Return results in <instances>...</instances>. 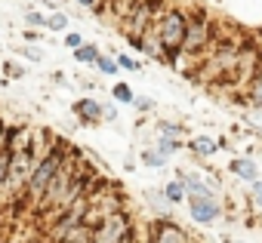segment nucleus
<instances>
[{
	"instance_id": "nucleus-8",
	"label": "nucleus",
	"mask_w": 262,
	"mask_h": 243,
	"mask_svg": "<svg viewBox=\"0 0 262 243\" xmlns=\"http://www.w3.org/2000/svg\"><path fill=\"white\" fill-rule=\"evenodd\" d=\"M145 243H194V237L188 234L185 225H179L173 215L164 218H151L145 228Z\"/></svg>"
},
{
	"instance_id": "nucleus-12",
	"label": "nucleus",
	"mask_w": 262,
	"mask_h": 243,
	"mask_svg": "<svg viewBox=\"0 0 262 243\" xmlns=\"http://www.w3.org/2000/svg\"><path fill=\"white\" fill-rule=\"evenodd\" d=\"M244 102H247V108L262 111V62H259V68L250 74V80L244 83Z\"/></svg>"
},
{
	"instance_id": "nucleus-13",
	"label": "nucleus",
	"mask_w": 262,
	"mask_h": 243,
	"mask_svg": "<svg viewBox=\"0 0 262 243\" xmlns=\"http://www.w3.org/2000/svg\"><path fill=\"white\" fill-rule=\"evenodd\" d=\"M145 203H148V206H151V209L158 212L155 218L173 215V209H176V206H173V203H170V200L164 197V191H161V188H148V191H145Z\"/></svg>"
},
{
	"instance_id": "nucleus-30",
	"label": "nucleus",
	"mask_w": 262,
	"mask_h": 243,
	"mask_svg": "<svg viewBox=\"0 0 262 243\" xmlns=\"http://www.w3.org/2000/svg\"><path fill=\"white\" fill-rule=\"evenodd\" d=\"M83 43H86V40H83L77 31H68V34H65V46H68V50H77V46H83Z\"/></svg>"
},
{
	"instance_id": "nucleus-32",
	"label": "nucleus",
	"mask_w": 262,
	"mask_h": 243,
	"mask_svg": "<svg viewBox=\"0 0 262 243\" xmlns=\"http://www.w3.org/2000/svg\"><path fill=\"white\" fill-rule=\"evenodd\" d=\"M53 83H56V86H68V80H65V71H53Z\"/></svg>"
},
{
	"instance_id": "nucleus-33",
	"label": "nucleus",
	"mask_w": 262,
	"mask_h": 243,
	"mask_svg": "<svg viewBox=\"0 0 262 243\" xmlns=\"http://www.w3.org/2000/svg\"><path fill=\"white\" fill-rule=\"evenodd\" d=\"M7 127H10V124H7V120H4V117H0V151H4V139H7Z\"/></svg>"
},
{
	"instance_id": "nucleus-25",
	"label": "nucleus",
	"mask_w": 262,
	"mask_h": 243,
	"mask_svg": "<svg viewBox=\"0 0 262 243\" xmlns=\"http://www.w3.org/2000/svg\"><path fill=\"white\" fill-rule=\"evenodd\" d=\"M114 62H117V68H123V71H129V74H139V71H142V62L133 59V56H126V53H117Z\"/></svg>"
},
{
	"instance_id": "nucleus-24",
	"label": "nucleus",
	"mask_w": 262,
	"mask_h": 243,
	"mask_svg": "<svg viewBox=\"0 0 262 243\" xmlns=\"http://www.w3.org/2000/svg\"><path fill=\"white\" fill-rule=\"evenodd\" d=\"M0 71H4L10 80H22V77L28 74V71H25V65H22V62H16V59H7L4 65H0Z\"/></svg>"
},
{
	"instance_id": "nucleus-26",
	"label": "nucleus",
	"mask_w": 262,
	"mask_h": 243,
	"mask_svg": "<svg viewBox=\"0 0 262 243\" xmlns=\"http://www.w3.org/2000/svg\"><path fill=\"white\" fill-rule=\"evenodd\" d=\"M10 157H13V151H0V194H4V185H7V173H10Z\"/></svg>"
},
{
	"instance_id": "nucleus-14",
	"label": "nucleus",
	"mask_w": 262,
	"mask_h": 243,
	"mask_svg": "<svg viewBox=\"0 0 262 243\" xmlns=\"http://www.w3.org/2000/svg\"><path fill=\"white\" fill-rule=\"evenodd\" d=\"M139 160H142V166H148V169H164L170 160L155 148V145H145V148H139Z\"/></svg>"
},
{
	"instance_id": "nucleus-10",
	"label": "nucleus",
	"mask_w": 262,
	"mask_h": 243,
	"mask_svg": "<svg viewBox=\"0 0 262 243\" xmlns=\"http://www.w3.org/2000/svg\"><path fill=\"white\" fill-rule=\"evenodd\" d=\"M185 151H191L194 160H210V157H216V151H219V139H213V136H207V133L188 136V139H185Z\"/></svg>"
},
{
	"instance_id": "nucleus-1",
	"label": "nucleus",
	"mask_w": 262,
	"mask_h": 243,
	"mask_svg": "<svg viewBox=\"0 0 262 243\" xmlns=\"http://www.w3.org/2000/svg\"><path fill=\"white\" fill-rule=\"evenodd\" d=\"M71 145L65 142V139H50L47 145H43V151H40V157H37V163H34V173H31V179H28V188H25V206H40V200H43V194H47V188H50V182L56 179V173L65 166V160L71 157Z\"/></svg>"
},
{
	"instance_id": "nucleus-34",
	"label": "nucleus",
	"mask_w": 262,
	"mask_h": 243,
	"mask_svg": "<svg viewBox=\"0 0 262 243\" xmlns=\"http://www.w3.org/2000/svg\"><path fill=\"white\" fill-rule=\"evenodd\" d=\"M222 243H250V240H241V237H222Z\"/></svg>"
},
{
	"instance_id": "nucleus-16",
	"label": "nucleus",
	"mask_w": 262,
	"mask_h": 243,
	"mask_svg": "<svg viewBox=\"0 0 262 243\" xmlns=\"http://www.w3.org/2000/svg\"><path fill=\"white\" fill-rule=\"evenodd\" d=\"M71 56H74V62L77 65H96V59L102 56V50H99V43H83V46H77V50H71Z\"/></svg>"
},
{
	"instance_id": "nucleus-22",
	"label": "nucleus",
	"mask_w": 262,
	"mask_h": 243,
	"mask_svg": "<svg viewBox=\"0 0 262 243\" xmlns=\"http://www.w3.org/2000/svg\"><path fill=\"white\" fill-rule=\"evenodd\" d=\"M22 22H25V28H34V31H47V13H40V10H25Z\"/></svg>"
},
{
	"instance_id": "nucleus-2",
	"label": "nucleus",
	"mask_w": 262,
	"mask_h": 243,
	"mask_svg": "<svg viewBox=\"0 0 262 243\" xmlns=\"http://www.w3.org/2000/svg\"><path fill=\"white\" fill-rule=\"evenodd\" d=\"M185 31H188V10L182 7H167L155 28H151V37L158 40V50H161V62L170 65V68H179L182 62V46H185Z\"/></svg>"
},
{
	"instance_id": "nucleus-9",
	"label": "nucleus",
	"mask_w": 262,
	"mask_h": 243,
	"mask_svg": "<svg viewBox=\"0 0 262 243\" xmlns=\"http://www.w3.org/2000/svg\"><path fill=\"white\" fill-rule=\"evenodd\" d=\"M71 111H74V117H77L80 127H99V124H105V120H102V99H96V95L74 99Z\"/></svg>"
},
{
	"instance_id": "nucleus-23",
	"label": "nucleus",
	"mask_w": 262,
	"mask_h": 243,
	"mask_svg": "<svg viewBox=\"0 0 262 243\" xmlns=\"http://www.w3.org/2000/svg\"><path fill=\"white\" fill-rule=\"evenodd\" d=\"M96 71H99L102 77H114V74H117L120 68H117V62H114V56H105V53H102V56L96 59Z\"/></svg>"
},
{
	"instance_id": "nucleus-4",
	"label": "nucleus",
	"mask_w": 262,
	"mask_h": 243,
	"mask_svg": "<svg viewBox=\"0 0 262 243\" xmlns=\"http://www.w3.org/2000/svg\"><path fill=\"white\" fill-rule=\"evenodd\" d=\"M216 40V25L207 16L204 7H191L188 10V31H185V46H182V59H204L207 50Z\"/></svg>"
},
{
	"instance_id": "nucleus-28",
	"label": "nucleus",
	"mask_w": 262,
	"mask_h": 243,
	"mask_svg": "<svg viewBox=\"0 0 262 243\" xmlns=\"http://www.w3.org/2000/svg\"><path fill=\"white\" fill-rule=\"evenodd\" d=\"M102 120L105 124H117V102H102Z\"/></svg>"
},
{
	"instance_id": "nucleus-18",
	"label": "nucleus",
	"mask_w": 262,
	"mask_h": 243,
	"mask_svg": "<svg viewBox=\"0 0 262 243\" xmlns=\"http://www.w3.org/2000/svg\"><path fill=\"white\" fill-rule=\"evenodd\" d=\"M47 31H53V34H68V31H71V19H68L62 10L47 13Z\"/></svg>"
},
{
	"instance_id": "nucleus-17",
	"label": "nucleus",
	"mask_w": 262,
	"mask_h": 243,
	"mask_svg": "<svg viewBox=\"0 0 262 243\" xmlns=\"http://www.w3.org/2000/svg\"><path fill=\"white\" fill-rule=\"evenodd\" d=\"M155 148H158L167 160H173L179 151H185V139H167V136H158V139H155Z\"/></svg>"
},
{
	"instance_id": "nucleus-27",
	"label": "nucleus",
	"mask_w": 262,
	"mask_h": 243,
	"mask_svg": "<svg viewBox=\"0 0 262 243\" xmlns=\"http://www.w3.org/2000/svg\"><path fill=\"white\" fill-rule=\"evenodd\" d=\"M133 108H136L139 114H151V111H155V99H151V95H136V99H133Z\"/></svg>"
},
{
	"instance_id": "nucleus-20",
	"label": "nucleus",
	"mask_w": 262,
	"mask_h": 243,
	"mask_svg": "<svg viewBox=\"0 0 262 243\" xmlns=\"http://www.w3.org/2000/svg\"><path fill=\"white\" fill-rule=\"evenodd\" d=\"M161 191H164V197H167V200H170L173 206L185 203V185H182L179 179H170V182H167V185H164Z\"/></svg>"
},
{
	"instance_id": "nucleus-5",
	"label": "nucleus",
	"mask_w": 262,
	"mask_h": 243,
	"mask_svg": "<svg viewBox=\"0 0 262 243\" xmlns=\"http://www.w3.org/2000/svg\"><path fill=\"white\" fill-rule=\"evenodd\" d=\"M136 237V218L129 209H117V212H108L102 215L96 225H93V234H90V243H126Z\"/></svg>"
},
{
	"instance_id": "nucleus-15",
	"label": "nucleus",
	"mask_w": 262,
	"mask_h": 243,
	"mask_svg": "<svg viewBox=\"0 0 262 243\" xmlns=\"http://www.w3.org/2000/svg\"><path fill=\"white\" fill-rule=\"evenodd\" d=\"M155 130H158V136H167V139H188L185 124H176V120H158Z\"/></svg>"
},
{
	"instance_id": "nucleus-29",
	"label": "nucleus",
	"mask_w": 262,
	"mask_h": 243,
	"mask_svg": "<svg viewBox=\"0 0 262 243\" xmlns=\"http://www.w3.org/2000/svg\"><path fill=\"white\" fill-rule=\"evenodd\" d=\"M250 203H253L256 209H262V179H256V182L250 185Z\"/></svg>"
},
{
	"instance_id": "nucleus-19",
	"label": "nucleus",
	"mask_w": 262,
	"mask_h": 243,
	"mask_svg": "<svg viewBox=\"0 0 262 243\" xmlns=\"http://www.w3.org/2000/svg\"><path fill=\"white\" fill-rule=\"evenodd\" d=\"M111 99H114L117 105H133V99H136V89L129 86V83H123V80H117V83L111 86Z\"/></svg>"
},
{
	"instance_id": "nucleus-31",
	"label": "nucleus",
	"mask_w": 262,
	"mask_h": 243,
	"mask_svg": "<svg viewBox=\"0 0 262 243\" xmlns=\"http://www.w3.org/2000/svg\"><path fill=\"white\" fill-rule=\"evenodd\" d=\"M74 4H77V7H83V10H90V13H93V10H96V7H99V4H102V0H74Z\"/></svg>"
},
{
	"instance_id": "nucleus-21",
	"label": "nucleus",
	"mask_w": 262,
	"mask_h": 243,
	"mask_svg": "<svg viewBox=\"0 0 262 243\" xmlns=\"http://www.w3.org/2000/svg\"><path fill=\"white\" fill-rule=\"evenodd\" d=\"M19 56H22L25 62H31V65H40V62L47 59L43 46H37V43H22V46H19Z\"/></svg>"
},
{
	"instance_id": "nucleus-11",
	"label": "nucleus",
	"mask_w": 262,
	"mask_h": 243,
	"mask_svg": "<svg viewBox=\"0 0 262 243\" xmlns=\"http://www.w3.org/2000/svg\"><path fill=\"white\" fill-rule=\"evenodd\" d=\"M228 173H231L237 182H247V185H253L256 179H262V176H259V163H256L253 157H231V160H228Z\"/></svg>"
},
{
	"instance_id": "nucleus-3",
	"label": "nucleus",
	"mask_w": 262,
	"mask_h": 243,
	"mask_svg": "<svg viewBox=\"0 0 262 243\" xmlns=\"http://www.w3.org/2000/svg\"><path fill=\"white\" fill-rule=\"evenodd\" d=\"M53 139V136H50ZM40 145L37 142H28L25 148H19V151H13V157H10V173H7V185H4V194H0V200L4 203H19V200H25V188H28V179H31V173H34V163H37V157H40Z\"/></svg>"
},
{
	"instance_id": "nucleus-6",
	"label": "nucleus",
	"mask_w": 262,
	"mask_h": 243,
	"mask_svg": "<svg viewBox=\"0 0 262 243\" xmlns=\"http://www.w3.org/2000/svg\"><path fill=\"white\" fill-rule=\"evenodd\" d=\"M219 197H222V194H216L213 188H201V191L185 194V206H188L191 222L201 225V228H213V225L222 218V212H225Z\"/></svg>"
},
{
	"instance_id": "nucleus-7",
	"label": "nucleus",
	"mask_w": 262,
	"mask_h": 243,
	"mask_svg": "<svg viewBox=\"0 0 262 243\" xmlns=\"http://www.w3.org/2000/svg\"><path fill=\"white\" fill-rule=\"evenodd\" d=\"M164 10H167L164 0H133L123 16V22H126L123 34H148Z\"/></svg>"
},
{
	"instance_id": "nucleus-35",
	"label": "nucleus",
	"mask_w": 262,
	"mask_h": 243,
	"mask_svg": "<svg viewBox=\"0 0 262 243\" xmlns=\"http://www.w3.org/2000/svg\"><path fill=\"white\" fill-rule=\"evenodd\" d=\"M0 243H10V240H0Z\"/></svg>"
}]
</instances>
